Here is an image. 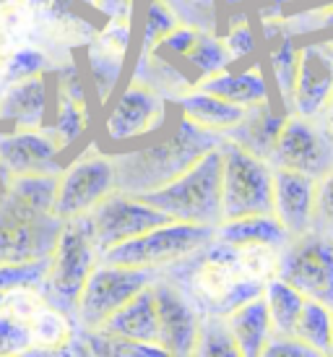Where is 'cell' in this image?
Listing matches in <instances>:
<instances>
[{
    "mask_svg": "<svg viewBox=\"0 0 333 357\" xmlns=\"http://www.w3.org/2000/svg\"><path fill=\"white\" fill-rule=\"evenodd\" d=\"M222 144H224L222 133L201 128L180 112L175 128L159 141L133 151L109 154L112 165H115V188L127 196L154 190L169 180H175L177 175H183L203 154L219 149Z\"/></svg>",
    "mask_w": 333,
    "mask_h": 357,
    "instance_id": "obj_1",
    "label": "cell"
},
{
    "mask_svg": "<svg viewBox=\"0 0 333 357\" xmlns=\"http://www.w3.org/2000/svg\"><path fill=\"white\" fill-rule=\"evenodd\" d=\"M99 248L91 235L88 217L65 219L60 227L58 243L49 253V266L42 282L34 287L49 307L76 321V303H79L81 287L86 282L88 271L97 266Z\"/></svg>",
    "mask_w": 333,
    "mask_h": 357,
    "instance_id": "obj_2",
    "label": "cell"
},
{
    "mask_svg": "<svg viewBox=\"0 0 333 357\" xmlns=\"http://www.w3.org/2000/svg\"><path fill=\"white\" fill-rule=\"evenodd\" d=\"M222 146L211 149L183 175L154 190L138 193V199L164 211L175 222H193L216 227L222 222Z\"/></svg>",
    "mask_w": 333,
    "mask_h": 357,
    "instance_id": "obj_3",
    "label": "cell"
},
{
    "mask_svg": "<svg viewBox=\"0 0 333 357\" xmlns=\"http://www.w3.org/2000/svg\"><path fill=\"white\" fill-rule=\"evenodd\" d=\"M211 240H214V227L172 219V222H164V225L138 235V238H130L125 243L102 250L99 261L157 271V268H164L177 261H187L193 253L206 248Z\"/></svg>",
    "mask_w": 333,
    "mask_h": 357,
    "instance_id": "obj_4",
    "label": "cell"
},
{
    "mask_svg": "<svg viewBox=\"0 0 333 357\" xmlns=\"http://www.w3.org/2000/svg\"><path fill=\"white\" fill-rule=\"evenodd\" d=\"M222 219L274 214V167L235 141L222 144Z\"/></svg>",
    "mask_w": 333,
    "mask_h": 357,
    "instance_id": "obj_5",
    "label": "cell"
},
{
    "mask_svg": "<svg viewBox=\"0 0 333 357\" xmlns=\"http://www.w3.org/2000/svg\"><path fill=\"white\" fill-rule=\"evenodd\" d=\"M276 277L292 284L302 298L333 310V232L313 227L286 240L279 250Z\"/></svg>",
    "mask_w": 333,
    "mask_h": 357,
    "instance_id": "obj_6",
    "label": "cell"
},
{
    "mask_svg": "<svg viewBox=\"0 0 333 357\" xmlns=\"http://www.w3.org/2000/svg\"><path fill=\"white\" fill-rule=\"evenodd\" d=\"M63 219L37 211L0 188V266L47 258L58 243Z\"/></svg>",
    "mask_w": 333,
    "mask_h": 357,
    "instance_id": "obj_7",
    "label": "cell"
},
{
    "mask_svg": "<svg viewBox=\"0 0 333 357\" xmlns=\"http://www.w3.org/2000/svg\"><path fill=\"white\" fill-rule=\"evenodd\" d=\"M151 268H130L118 264H102L88 271L76 303V326L99 328L123 303L154 282Z\"/></svg>",
    "mask_w": 333,
    "mask_h": 357,
    "instance_id": "obj_8",
    "label": "cell"
},
{
    "mask_svg": "<svg viewBox=\"0 0 333 357\" xmlns=\"http://www.w3.org/2000/svg\"><path fill=\"white\" fill-rule=\"evenodd\" d=\"M115 188V165L109 154L86 151L58 172V190H55V217L73 219L88 214V208L99 204Z\"/></svg>",
    "mask_w": 333,
    "mask_h": 357,
    "instance_id": "obj_9",
    "label": "cell"
},
{
    "mask_svg": "<svg viewBox=\"0 0 333 357\" xmlns=\"http://www.w3.org/2000/svg\"><path fill=\"white\" fill-rule=\"evenodd\" d=\"M86 217L99 253L118 245V243L138 238V235H144V232L159 227L164 222H172L164 211L154 208L138 196H127L123 190L107 193L99 204L88 208Z\"/></svg>",
    "mask_w": 333,
    "mask_h": 357,
    "instance_id": "obj_10",
    "label": "cell"
},
{
    "mask_svg": "<svg viewBox=\"0 0 333 357\" xmlns=\"http://www.w3.org/2000/svg\"><path fill=\"white\" fill-rule=\"evenodd\" d=\"M271 167H286L320 178L333 167V141L318 120H307L289 112L276 141Z\"/></svg>",
    "mask_w": 333,
    "mask_h": 357,
    "instance_id": "obj_11",
    "label": "cell"
},
{
    "mask_svg": "<svg viewBox=\"0 0 333 357\" xmlns=\"http://www.w3.org/2000/svg\"><path fill=\"white\" fill-rule=\"evenodd\" d=\"M166 120V102L157 89L133 79L118 94L104 120V136L112 144L144 139L159 130Z\"/></svg>",
    "mask_w": 333,
    "mask_h": 357,
    "instance_id": "obj_12",
    "label": "cell"
},
{
    "mask_svg": "<svg viewBox=\"0 0 333 357\" xmlns=\"http://www.w3.org/2000/svg\"><path fill=\"white\" fill-rule=\"evenodd\" d=\"M333 97V40L307 42L300 47L289 112L307 120H320Z\"/></svg>",
    "mask_w": 333,
    "mask_h": 357,
    "instance_id": "obj_13",
    "label": "cell"
},
{
    "mask_svg": "<svg viewBox=\"0 0 333 357\" xmlns=\"http://www.w3.org/2000/svg\"><path fill=\"white\" fill-rule=\"evenodd\" d=\"M157 305V344L166 355H193L198 337V313L185 295L169 282H151Z\"/></svg>",
    "mask_w": 333,
    "mask_h": 357,
    "instance_id": "obj_14",
    "label": "cell"
},
{
    "mask_svg": "<svg viewBox=\"0 0 333 357\" xmlns=\"http://www.w3.org/2000/svg\"><path fill=\"white\" fill-rule=\"evenodd\" d=\"M60 154L49 133L42 128L0 133V180L10 175L60 172Z\"/></svg>",
    "mask_w": 333,
    "mask_h": 357,
    "instance_id": "obj_15",
    "label": "cell"
},
{
    "mask_svg": "<svg viewBox=\"0 0 333 357\" xmlns=\"http://www.w3.org/2000/svg\"><path fill=\"white\" fill-rule=\"evenodd\" d=\"M274 217L289 238L315 227V178L286 167H274Z\"/></svg>",
    "mask_w": 333,
    "mask_h": 357,
    "instance_id": "obj_16",
    "label": "cell"
},
{
    "mask_svg": "<svg viewBox=\"0 0 333 357\" xmlns=\"http://www.w3.org/2000/svg\"><path fill=\"white\" fill-rule=\"evenodd\" d=\"M286 115L289 112L284 107L276 109V105L271 100L253 105V107L245 109V115H242V120L237 123L235 128L226 130L224 139L235 141L237 146H242L245 151L265 159L271 165L276 141H279V133H281Z\"/></svg>",
    "mask_w": 333,
    "mask_h": 357,
    "instance_id": "obj_17",
    "label": "cell"
},
{
    "mask_svg": "<svg viewBox=\"0 0 333 357\" xmlns=\"http://www.w3.org/2000/svg\"><path fill=\"white\" fill-rule=\"evenodd\" d=\"M49 105L47 76H29V79L10 81L8 89L0 94V120L10 123L19 130L42 128Z\"/></svg>",
    "mask_w": 333,
    "mask_h": 357,
    "instance_id": "obj_18",
    "label": "cell"
},
{
    "mask_svg": "<svg viewBox=\"0 0 333 357\" xmlns=\"http://www.w3.org/2000/svg\"><path fill=\"white\" fill-rule=\"evenodd\" d=\"M99 328L112 337L157 344V305H154L151 284L136 292L127 303H123Z\"/></svg>",
    "mask_w": 333,
    "mask_h": 357,
    "instance_id": "obj_19",
    "label": "cell"
},
{
    "mask_svg": "<svg viewBox=\"0 0 333 357\" xmlns=\"http://www.w3.org/2000/svg\"><path fill=\"white\" fill-rule=\"evenodd\" d=\"M214 240L247 248V245H265V248H284L289 235L279 225L274 214H247L237 219H222L214 227Z\"/></svg>",
    "mask_w": 333,
    "mask_h": 357,
    "instance_id": "obj_20",
    "label": "cell"
},
{
    "mask_svg": "<svg viewBox=\"0 0 333 357\" xmlns=\"http://www.w3.org/2000/svg\"><path fill=\"white\" fill-rule=\"evenodd\" d=\"M226 324L235 337V344L242 357H261L265 342L271 339V318L265 307L263 292L240 303L235 310L226 313Z\"/></svg>",
    "mask_w": 333,
    "mask_h": 357,
    "instance_id": "obj_21",
    "label": "cell"
},
{
    "mask_svg": "<svg viewBox=\"0 0 333 357\" xmlns=\"http://www.w3.org/2000/svg\"><path fill=\"white\" fill-rule=\"evenodd\" d=\"M196 89L216 94V97L232 102V105H240V107H253V105H261V102L271 100L268 81H265V76L261 73L258 66L240 70V73H229L226 68L219 70L214 76L198 81Z\"/></svg>",
    "mask_w": 333,
    "mask_h": 357,
    "instance_id": "obj_22",
    "label": "cell"
},
{
    "mask_svg": "<svg viewBox=\"0 0 333 357\" xmlns=\"http://www.w3.org/2000/svg\"><path fill=\"white\" fill-rule=\"evenodd\" d=\"M177 105H180V112L185 115L190 123H196L201 128L216 130L224 136L229 128H235L237 123L242 120L247 107H240V105H232V102L222 100L216 94H208L203 89H193L183 91L175 97Z\"/></svg>",
    "mask_w": 333,
    "mask_h": 357,
    "instance_id": "obj_23",
    "label": "cell"
},
{
    "mask_svg": "<svg viewBox=\"0 0 333 357\" xmlns=\"http://www.w3.org/2000/svg\"><path fill=\"white\" fill-rule=\"evenodd\" d=\"M88 123L86 115V100H84V89L73 76L60 84V97H58V115H55V126L49 130V136L55 141L60 151L70 149L76 141L84 136Z\"/></svg>",
    "mask_w": 333,
    "mask_h": 357,
    "instance_id": "obj_24",
    "label": "cell"
},
{
    "mask_svg": "<svg viewBox=\"0 0 333 357\" xmlns=\"http://www.w3.org/2000/svg\"><path fill=\"white\" fill-rule=\"evenodd\" d=\"M24 289H8L6 305L0 310V355H24L29 347H34L29 321L24 316V307L29 298Z\"/></svg>",
    "mask_w": 333,
    "mask_h": 357,
    "instance_id": "obj_25",
    "label": "cell"
},
{
    "mask_svg": "<svg viewBox=\"0 0 333 357\" xmlns=\"http://www.w3.org/2000/svg\"><path fill=\"white\" fill-rule=\"evenodd\" d=\"M263 300L268 307V318H271V331L276 337H292L294 321L304 303L302 295L292 284H286L284 279L271 277L263 284Z\"/></svg>",
    "mask_w": 333,
    "mask_h": 357,
    "instance_id": "obj_26",
    "label": "cell"
},
{
    "mask_svg": "<svg viewBox=\"0 0 333 357\" xmlns=\"http://www.w3.org/2000/svg\"><path fill=\"white\" fill-rule=\"evenodd\" d=\"M331 328H333V310L325 307L323 303L304 298L302 310L294 321L292 337L304 342L307 347H313L320 355H331Z\"/></svg>",
    "mask_w": 333,
    "mask_h": 357,
    "instance_id": "obj_27",
    "label": "cell"
},
{
    "mask_svg": "<svg viewBox=\"0 0 333 357\" xmlns=\"http://www.w3.org/2000/svg\"><path fill=\"white\" fill-rule=\"evenodd\" d=\"M3 190L24 201L37 211H52L55 190H58V172H34V175H10L3 178ZM55 214V211H52Z\"/></svg>",
    "mask_w": 333,
    "mask_h": 357,
    "instance_id": "obj_28",
    "label": "cell"
},
{
    "mask_svg": "<svg viewBox=\"0 0 333 357\" xmlns=\"http://www.w3.org/2000/svg\"><path fill=\"white\" fill-rule=\"evenodd\" d=\"M180 63H185L187 68L196 73V84H198V81H203L208 76L219 73V70H224L232 63V55H229L224 42L216 40L214 34H208V31H201L196 45L180 58Z\"/></svg>",
    "mask_w": 333,
    "mask_h": 357,
    "instance_id": "obj_29",
    "label": "cell"
},
{
    "mask_svg": "<svg viewBox=\"0 0 333 357\" xmlns=\"http://www.w3.org/2000/svg\"><path fill=\"white\" fill-rule=\"evenodd\" d=\"M274 47H271V73L274 84L281 97V107L289 109L294 89V76H297V63H300V45L292 34H274Z\"/></svg>",
    "mask_w": 333,
    "mask_h": 357,
    "instance_id": "obj_30",
    "label": "cell"
},
{
    "mask_svg": "<svg viewBox=\"0 0 333 357\" xmlns=\"http://www.w3.org/2000/svg\"><path fill=\"white\" fill-rule=\"evenodd\" d=\"M193 355L201 357H240L226 316H198V337Z\"/></svg>",
    "mask_w": 333,
    "mask_h": 357,
    "instance_id": "obj_31",
    "label": "cell"
},
{
    "mask_svg": "<svg viewBox=\"0 0 333 357\" xmlns=\"http://www.w3.org/2000/svg\"><path fill=\"white\" fill-rule=\"evenodd\" d=\"M180 24V16L166 6L164 0H148L146 10H144V42H141V52H148L162 37Z\"/></svg>",
    "mask_w": 333,
    "mask_h": 357,
    "instance_id": "obj_32",
    "label": "cell"
},
{
    "mask_svg": "<svg viewBox=\"0 0 333 357\" xmlns=\"http://www.w3.org/2000/svg\"><path fill=\"white\" fill-rule=\"evenodd\" d=\"M49 266V256L29 264H3L0 266V289H34Z\"/></svg>",
    "mask_w": 333,
    "mask_h": 357,
    "instance_id": "obj_33",
    "label": "cell"
},
{
    "mask_svg": "<svg viewBox=\"0 0 333 357\" xmlns=\"http://www.w3.org/2000/svg\"><path fill=\"white\" fill-rule=\"evenodd\" d=\"M47 70V58L45 52L40 50H19L8 58V63L3 66V81L10 84V81H21L29 79V76H40Z\"/></svg>",
    "mask_w": 333,
    "mask_h": 357,
    "instance_id": "obj_34",
    "label": "cell"
},
{
    "mask_svg": "<svg viewBox=\"0 0 333 357\" xmlns=\"http://www.w3.org/2000/svg\"><path fill=\"white\" fill-rule=\"evenodd\" d=\"M315 227L333 232V167L315 178Z\"/></svg>",
    "mask_w": 333,
    "mask_h": 357,
    "instance_id": "obj_35",
    "label": "cell"
},
{
    "mask_svg": "<svg viewBox=\"0 0 333 357\" xmlns=\"http://www.w3.org/2000/svg\"><path fill=\"white\" fill-rule=\"evenodd\" d=\"M263 357H318L313 347H307L304 342H300L297 337H276L271 334V339L265 342Z\"/></svg>",
    "mask_w": 333,
    "mask_h": 357,
    "instance_id": "obj_36",
    "label": "cell"
},
{
    "mask_svg": "<svg viewBox=\"0 0 333 357\" xmlns=\"http://www.w3.org/2000/svg\"><path fill=\"white\" fill-rule=\"evenodd\" d=\"M224 45H226V50H229V55H232V60H242L255 52V37L245 21H242V24H235V26L229 29Z\"/></svg>",
    "mask_w": 333,
    "mask_h": 357,
    "instance_id": "obj_37",
    "label": "cell"
},
{
    "mask_svg": "<svg viewBox=\"0 0 333 357\" xmlns=\"http://www.w3.org/2000/svg\"><path fill=\"white\" fill-rule=\"evenodd\" d=\"M91 6H97L99 10H104L115 19H120V16L125 19L130 13V0H91Z\"/></svg>",
    "mask_w": 333,
    "mask_h": 357,
    "instance_id": "obj_38",
    "label": "cell"
},
{
    "mask_svg": "<svg viewBox=\"0 0 333 357\" xmlns=\"http://www.w3.org/2000/svg\"><path fill=\"white\" fill-rule=\"evenodd\" d=\"M320 126L325 128V133L331 136V141H333V97H331V102L325 105V109H323V115H320V120H318Z\"/></svg>",
    "mask_w": 333,
    "mask_h": 357,
    "instance_id": "obj_39",
    "label": "cell"
},
{
    "mask_svg": "<svg viewBox=\"0 0 333 357\" xmlns=\"http://www.w3.org/2000/svg\"><path fill=\"white\" fill-rule=\"evenodd\" d=\"M29 6H34V8H49V6H55V0H29Z\"/></svg>",
    "mask_w": 333,
    "mask_h": 357,
    "instance_id": "obj_40",
    "label": "cell"
},
{
    "mask_svg": "<svg viewBox=\"0 0 333 357\" xmlns=\"http://www.w3.org/2000/svg\"><path fill=\"white\" fill-rule=\"evenodd\" d=\"M6 298H8V292H6V289H0V310H3V305H6Z\"/></svg>",
    "mask_w": 333,
    "mask_h": 357,
    "instance_id": "obj_41",
    "label": "cell"
},
{
    "mask_svg": "<svg viewBox=\"0 0 333 357\" xmlns=\"http://www.w3.org/2000/svg\"><path fill=\"white\" fill-rule=\"evenodd\" d=\"M331 355H333V328H331Z\"/></svg>",
    "mask_w": 333,
    "mask_h": 357,
    "instance_id": "obj_42",
    "label": "cell"
}]
</instances>
